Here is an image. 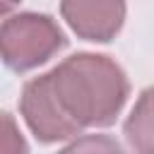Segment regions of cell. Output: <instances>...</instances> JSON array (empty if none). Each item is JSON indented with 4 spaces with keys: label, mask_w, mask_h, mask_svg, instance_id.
<instances>
[{
    "label": "cell",
    "mask_w": 154,
    "mask_h": 154,
    "mask_svg": "<svg viewBox=\"0 0 154 154\" xmlns=\"http://www.w3.org/2000/svg\"><path fill=\"white\" fill-rule=\"evenodd\" d=\"M130 149L140 154H154V87H147L123 125Z\"/></svg>",
    "instance_id": "cell-5"
},
{
    "label": "cell",
    "mask_w": 154,
    "mask_h": 154,
    "mask_svg": "<svg viewBox=\"0 0 154 154\" xmlns=\"http://www.w3.org/2000/svg\"><path fill=\"white\" fill-rule=\"evenodd\" d=\"M19 111H22L26 128L41 144L65 142V140L82 135V128L75 125L60 108V103L53 94L48 72L38 75L24 84L22 99H19Z\"/></svg>",
    "instance_id": "cell-3"
},
{
    "label": "cell",
    "mask_w": 154,
    "mask_h": 154,
    "mask_svg": "<svg viewBox=\"0 0 154 154\" xmlns=\"http://www.w3.org/2000/svg\"><path fill=\"white\" fill-rule=\"evenodd\" d=\"M60 14L79 38L108 43L123 29L125 0H60Z\"/></svg>",
    "instance_id": "cell-4"
},
{
    "label": "cell",
    "mask_w": 154,
    "mask_h": 154,
    "mask_svg": "<svg viewBox=\"0 0 154 154\" xmlns=\"http://www.w3.org/2000/svg\"><path fill=\"white\" fill-rule=\"evenodd\" d=\"M17 2H19V0H2V12L7 14V12H10V10L17 5Z\"/></svg>",
    "instance_id": "cell-6"
},
{
    "label": "cell",
    "mask_w": 154,
    "mask_h": 154,
    "mask_svg": "<svg viewBox=\"0 0 154 154\" xmlns=\"http://www.w3.org/2000/svg\"><path fill=\"white\" fill-rule=\"evenodd\" d=\"M65 46L67 38L63 29L48 14L19 12L7 17L0 26L2 63L14 72H29L48 63Z\"/></svg>",
    "instance_id": "cell-2"
},
{
    "label": "cell",
    "mask_w": 154,
    "mask_h": 154,
    "mask_svg": "<svg viewBox=\"0 0 154 154\" xmlns=\"http://www.w3.org/2000/svg\"><path fill=\"white\" fill-rule=\"evenodd\" d=\"M48 75L60 108L82 130L113 125L130 96L123 67L108 55L75 53Z\"/></svg>",
    "instance_id": "cell-1"
}]
</instances>
